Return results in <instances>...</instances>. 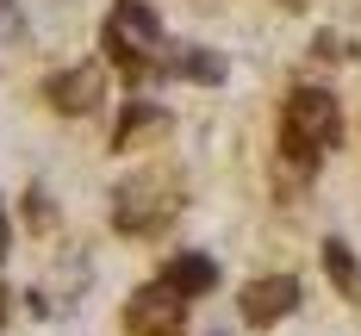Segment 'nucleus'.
I'll return each mask as SVG.
<instances>
[{"mask_svg": "<svg viewBox=\"0 0 361 336\" xmlns=\"http://www.w3.org/2000/svg\"><path fill=\"white\" fill-rule=\"evenodd\" d=\"M169 212H175V199H149V181H125L118 193H112V224H118L125 237H144V230H156Z\"/></svg>", "mask_w": 361, "mask_h": 336, "instance_id": "5", "label": "nucleus"}, {"mask_svg": "<svg viewBox=\"0 0 361 336\" xmlns=\"http://www.w3.org/2000/svg\"><path fill=\"white\" fill-rule=\"evenodd\" d=\"M180 318H187V299H180L169 280L131 293V305H125V330L131 336H180Z\"/></svg>", "mask_w": 361, "mask_h": 336, "instance_id": "2", "label": "nucleus"}, {"mask_svg": "<svg viewBox=\"0 0 361 336\" xmlns=\"http://www.w3.org/2000/svg\"><path fill=\"white\" fill-rule=\"evenodd\" d=\"M112 25L131 37V44H162V19L149 13L144 0H118V6H112Z\"/></svg>", "mask_w": 361, "mask_h": 336, "instance_id": "8", "label": "nucleus"}, {"mask_svg": "<svg viewBox=\"0 0 361 336\" xmlns=\"http://www.w3.org/2000/svg\"><path fill=\"white\" fill-rule=\"evenodd\" d=\"M162 69L180 75V81H206V87H218V81H224V56H218V50H206V44H180Z\"/></svg>", "mask_w": 361, "mask_h": 336, "instance_id": "6", "label": "nucleus"}, {"mask_svg": "<svg viewBox=\"0 0 361 336\" xmlns=\"http://www.w3.org/2000/svg\"><path fill=\"white\" fill-rule=\"evenodd\" d=\"M237 305H243V324L268 330V324H281L293 305H299V280H293V274H268V280H250Z\"/></svg>", "mask_w": 361, "mask_h": 336, "instance_id": "4", "label": "nucleus"}, {"mask_svg": "<svg viewBox=\"0 0 361 336\" xmlns=\"http://www.w3.org/2000/svg\"><path fill=\"white\" fill-rule=\"evenodd\" d=\"M0 261H6V212H0Z\"/></svg>", "mask_w": 361, "mask_h": 336, "instance_id": "14", "label": "nucleus"}, {"mask_svg": "<svg viewBox=\"0 0 361 336\" xmlns=\"http://www.w3.org/2000/svg\"><path fill=\"white\" fill-rule=\"evenodd\" d=\"M162 280H169V287H175L180 299H193V293H212V287H218V261H212V256H175Z\"/></svg>", "mask_w": 361, "mask_h": 336, "instance_id": "7", "label": "nucleus"}, {"mask_svg": "<svg viewBox=\"0 0 361 336\" xmlns=\"http://www.w3.org/2000/svg\"><path fill=\"white\" fill-rule=\"evenodd\" d=\"M324 274H330L349 299H361V261H355V249H349L343 237H330V243H324Z\"/></svg>", "mask_w": 361, "mask_h": 336, "instance_id": "9", "label": "nucleus"}, {"mask_svg": "<svg viewBox=\"0 0 361 336\" xmlns=\"http://www.w3.org/2000/svg\"><path fill=\"white\" fill-rule=\"evenodd\" d=\"M343 137V112L324 87H293L287 112H281V149H287L293 168H318V156L336 149Z\"/></svg>", "mask_w": 361, "mask_h": 336, "instance_id": "1", "label": "nucleus"}, {"mask_svg": "<svg viewBox=\"0 0 361 336\" xmlns=\"http://www.w3.org/2000/svg\"><path fill=\"white\" fill-rule=\"evenodd\" d=\"M149 125H162V106H149V100H131V106L118 112V131H112V149H131V137H137V131H149Z\"/></svg>", "mask_w": 361, "mask_h": 336, "instance_id": "10", "label": "nucleus"}, {"mask_svg": "<svg viewBox=\"0 0 361 336\" xmlns=\"http://www.w3.org/2000/svg\"><path fill=\"white\" fill-rule=\"evenodd\" d=\"M318 56H349V44H343L336 32H318Z\"/></svg>", "mask_w": 361, "mask_h": 336, "instance_id": "13", "label": "nucleus"}, {"mask_svg": "<svg viewBox=\"0 0 361 336\" xmlns=\"http://www.w3.org/2000/svg\"><path fill=\"white\" fill-rule=\"evenodd\" d=\"M25 218H32L37 230H44V224L56 218V212H50V206H44V193H37V187H32V193H25Z\"/></svg>", "mask_w": 361, "mask_h": 336, "instance_id": "11", "label": "nucleus"}, {"mask_svg": "<svg viewBox=\"0 0 361 336\" xmlns=\"http://www.w3.org/2000/svg\"><path fill=\"white\" fill-rule=\"evenodd\" d=\"M287 6H299V0H287Z\"/></svg>", "mask_w": 361, "mask_h": 336, "instance_id": "16", "label": "nucleus"}, {"mask_svg": "<svg viewBox=\"0 0 361 336\" xmlns=\"http://www.w3.org/2000/svg\"><path fill=\"white\" fill-rule=\"evenodd\" d=\"M0 324H6V293H0Z\"/></svg>", "mask_w": 361, "mask_h": 336, "instance_id": "15", "label": "nucleus"}, {"mask_svg": "<svg viewBox=\"0 0 361 336\" xmlns=\"http://www.w3.org/2000/svg\"><path fill=\"white\" fill-rule=\"evenodd\" d=\"M25 25H19V13H13V0H0V37H19Z\"/></svg>", "mask_w": 361, "mask_h": 336, "instance_id": "12", "label": "nucleus"}, {"mask_svg": "<svg viewBox=\"0 0 361 336\" xmlns=\"http://www.w3.org/2000/svg\"><path fill=\"white\" fill-rule=\"evenodd\" d=\"M100 94H106V75H100V63H81V69H56L50 81H44V100L56 112H69V118H81V112L100 106Z\"/></svg>", "mask_w": 361, "mask_h": 336, "instance_id": "3", "label": "nucleus"}]
</instances>
